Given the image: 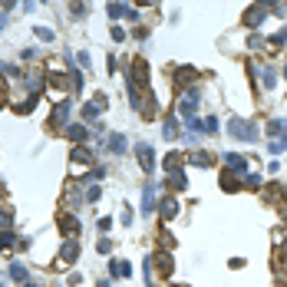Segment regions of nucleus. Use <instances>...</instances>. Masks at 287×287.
I'll use <instances>...</instances> for the list:
<instances>
[{"mask_svg": "<svg viewBox=\"0 0 287 287\" xmlns=\"http://www.w3.org/2000/svg\"><path fill=\"white\" fill-rule=\"evenodd\" d=\"M136 159H139V165H142L145 175L155 172V149H152L149 142H139V145H136Z\"/></svg>", "mask_w": 287, "mask_h": 287, "instance_id": "0eeeda50", "label": "nucleus"}, {"mask_svg": "<svg viewBox=\"0 0 287 287\" xmlns=\"http://www.w3.org/2000/svg\"><path fill=\"white\" fill-rule=\"evenodd\" d=\"M228 132H231V139H238V142H254L257 139V125L248 122V119H241V116L228 119Z\"/></svg>", "mask_w": 287, "mask_h": 287, "instance_id": "f03ea898", "label": "nucleus"}, {"mask_svg": "<svg viewBox=\"0 0 287 287\" xmlns=\"http://www.w3.org/2000/svg\"><path fill=\"white\" fill-rule=\"evenodd\" d=\"M113 251V241H106V238H99V254H109Z\"/></svg>", "mask_w": 287, "mask_h": 287, "instance_id": "58836bf2", "label": "nucleus"}, {"mask_svg": "<svg viewBox=\"0 0 287 287\" xmlns=\"http://www.w3.org/2000/svg\"><path fill=\"white\" fill-rule=\"evenodd\" d=\"M162 136L169 139V142H175V139H178V119H165V125H162Z\"/></svg>", "mask_w": 287, "mask_h": 287, "instance_id": "5701e85b", "label": "nucleus"}, {"mask_svg": "<svg viewBox=\"0 0 287 287\" xmlns=\"http://www.w3.org/2000/svg\"><path fill=\"white\" fill-rule=\"evenodd\" d=\"M69 162H73V165H93V152H89L86 145H73V152H69Z\"/></svg>", "mask_w": 287, "mask_h": 287, "instance_id": "2eb2a0df", "label": "nucleus"}, {"mask_svg": "<svg viewBox=\"0 0 287 287\" xmlns=\"http://www.w3.org/2000/svg\"><path fill=\"white\" fill-rule=\"evenodd\" d=\"M129 106L136 109L142 119H155V113H159V102L155 99H145L139 89H129Z\"/></svg>", "mask_w": 287, "mask_h": 287, "instance_id": "20e7f679", "label": "nucleus"}, {"mask_svg": "<svg viewBox=\"0 0 287 287\" xmlns=\"http://www.w3.org/2000/svg\"><path fill=\"white\" fill-rule=\"evenodd\" d=\"M4 93H7V83H4V76H0V102H4Z\"/></svg>", "mask_w": 287, "mask_h": 287, "instance_id": "c03bdc74", "label": "nucleus"}, {"mask_svg": "<svg viewBox=\"0 0 287 287\" xmlns=\"http://www.w3.org/2000/svg\"><path fill=\"white\" fill-rule=\"evenodd\" d=\"M46 83H50L53 89H73L69 76H63V73H50V76H46Z\"/></svg>", "mask_w": 287, "mask_h": 287, "instance_id": "412c9836", "label": "nucleus"}, {"mask_svg": "<svg viewBox=\"0 0 287 287\" xmlns=\"http://www.w3.org/2000/svg\"><path fill=\"white\" fill-rule=\"evenodd\" d=\"M238 185H241V181H238V175L234 172H221V188H225V192H238Z\"/></svg>", "mask_w": 287, "mask_h": 287, "instance_id": "4be33fe9", "label": "nucleus"}, {"mask_svg": "<svg viewBox=\"0 0 287 287\" xmlns=\"http://www.w3.org/2000/svg\"><path fill=\"white\" fill-rule=\"evenodd\" d=\"M33 33H37V40H40V43H53V37H57V33L50 30V27H37Z\"/></svg>", "mask_w": 287, "mask_h": 287, "instance_id": "473e14b6", "label": "nucleus"}, {"mask_svg": "<svg viewBox=\"0 0 287 287\" xmlns=\"http://www.w3.org/2000/svg\"><path fill=\"white\" fill-rule=\"evenodd\" d=\"M102 109H106V96H96L93 102H86V106H83V119H86V122H96V119L102 116Z\"/></svg>", "mask_w": 287, "mask_h": 287, "instance_id": "1a4fd4ad", "label": "nucleus"}, {"mask_svg": "<svg viewBox=\"0 0 287 287\" xmlns=\"http://www.w3.org/2000/svg\"><path fill=\"white\" fill-rule=\"evenodd\" d=\"M60 231L63 238H80V221H76V215H60Z\"/></svg>", "mask_w": 287, "mask_h": 287, "instance_id": "f8f14e48", "label": "nucleus"}, {"mask_svg": "<svg viewBox=\"0 0 287 287\" xmlns=\"http://www.w3.org/2000/svg\"><path fill=\"white\" fill-rule=\"evenodd\" d=\"M23 287H37V284H30V281H27V284H23Z\"/></svg>", "mask_w": 287, "mask_h": 287, "instance_id": "49530a36", "label": "nucleus"}, {"mask_svg": "<svg viewBox=\"0 0 287 287\" xmlns=\"http://www.w3.org/2000/svg\"><path fill=\"white\" fill-rule=\"evenodd\" d=\"M129 89H139V93L149 89V63H145V60H132V66H129Z\"/></svg>", "mask_w": 287, "mask_h": 287, "instance_id": "7ed1b4c3", "label": "nucleus"}, {"mask_svg": "<svg viewBox=\"0 0 287 287\" xmlns=\"http://www.w3.org/2000/svg\"><path fill=\"white\" fill-rule=\"evenodd\" d=\"M277 43H287V27H284V30H277V33H274V46H277Z\"/></svg>", "mask_w": 287, "mask_h": 287, "instance_id": "a19ab883", "label": "nucleus"}, {"mask_svg": "<svg viewBox=\"0 0 287 287\" xmlns=\"http://www.w3.org/2000/svg\"><path fill=\"white\" fill-rule=\"evenodd\" d=\"M261 80H264V89H274V83H277V73H274V69H271V66H264Z\"/></svg>", "mask_w": 287, "mask_h": 287, "instance_id": "72a5a7b5", "label": "nucleus"}, {"mask_svg": "<svg viewBox=\"0 0 287 287\" xmlns=\"http://www.w3.org/2000/svg\"><path fill=\"white\" fill-rule=\"evenodd\" d=\"M152 264H155V268H159V274H162V277H172V271H175L172 251H159V254L152 257Z\"/></svg>", "mask_w": 287, "mask_h": 287, "instance_id": "9d476101", "label": "nucleus"}, {"mask_svg": "<svg viewBox=\"0 0 287 287\" xmlns=\"http://www.w3.org/2000/svg\"><path fill=\"white\" fill-rule=\"evenodd\" d=\"M264 17H268V7H264V4L248 7V13H244V27H261Z\"/></svg>", "mask_w": 287, "mask_h": 287, "instance_id": "9b49d317", "label": "nucleus"}, {"mask_svg": "<svg viewBox=\"0 0 287 287\" xmlns=\"http://www.w3.org/2000/svg\"><path fill=\"white\" fill-rule=\"evenodd\" d=\"M244 185H248V188H261V175H244Z\"/></svg>", "mask_w": 287, "mask_h": 287, "instance_id": "c9c22d12", "label": "nucleus"}, {"mask_svg": "<svg viewBox=\"0 0 287 287\" xmlns=\"http://www.w3.org/2000/svg\"><path fill=\"white\" fill-rule=\"evenodd\" d=\"M201 102V89H185V93L178 96V102H175V119H181V122H188V119H195V109H198Z\"/></svg>", "mask_w": 287, "mask_h": 287, "instance_id": "f257e3e1", "label": "nucleus"}, {"mask_svg": "<svg viewBox=\"0 0 287 287\" xmlns=\"http://www.w3.org/2000/svg\"><path fill=\"white\" fill-rule=\"evenodd\" d=\"M159 244H162V251H172L175 248V234L169 228H159Z\"/></svg>", "mask_w": 287, "mask_h": 287, "instance_id": "b1692460", "label": "nucleus"}, {"mask_svg": "<svg viewBox=\"0 0 287 287\" xmlns=\"http://www.w3.org/2000/svg\"><path fill=\"white\" fill-rule=\"evenodd\" d=\"M268 149L274 152V155H277V152H284V149H287V132H284V136H274V139H271Z\"/></svg>", "mask_w": 287, "mask_h": 287, "instance_id": "2f4dec72", "label": "nucleus"}, {"mask_svg": "<svg viewBox=\"0 0 287 287\" xmlns=\"http://www.w3.org/2000/svg\"><path fill=\"white\" fill-rule=\"evenodd\" d=\"M99 287H109V281H99Z\"/></svg>", "mask_w": 287, "mask_h": 287, "instance_id": "a18cd8bd", "label": "nucleus"}, {"mask_svg": "<svg viewBox=\"0 0 287 287\" xmlns=\"http://www.w3.org/2000/svg\"><path fill=\"white\" fill-rule=\"evenodd\" d=\"M165 188H172V192H185V188H188L185 172H169V181H165Z\"/></svg>", "mask_w": 287, "mask_h": 287, "instance_id": "f3484780", "label": "nucleus"}, {"mask_svg": "<svg viewBox=\"0 0 287 287\" xmlns=\"http://www.w3.org/2000/svg\"><path fill=\"white\" fill-rule=\"evenodd\" d=\"M0 27H4V13H0Z\"/></svg>", "mask_w": 287, "mask_h": 287, "instance_id": "de8ad7c7", "label": "nucleus"}, {"mask_svg": "<svg viewBox=\"0 0 287 287\" xmlns=\"http://www.w3.org/2000/svg\"><path fill=\"white\" fill-rule=\"evenodd\" d=\"M106 10H109V17H113V20H119V17H129V4H109Z\"/></svg>", "mask_w": 287, "mask_h": 287, "instance_id": "cd10ccee", "label": "nucleus"}, {"mask_svg": "<svg viewBox=\"0 0 287 287\" xmlns=\"http://www.w3.org/2000/svg\"><path fill=\"white\" fill-rule=\"evenodd\" d=\"M96 198H99V188L93 185V188H89V192H86V201H96Z\"/></svg>", "mask_w": 287, "mask_h": 287, "instance_id": "37998d69", "label": "nucleus"}, {"mask_svg": "<svg viewBox=\"0 0 287 287\" xmlns=\"http://www.w3.org/2000/svg\"><path fill=\"white\" fill-rule=\"evenodd\" d=\"M0 228H10V212L7 208H0Z\"/></svg>", "mask_w": 287, "mask_h": 287, "instance_id": "4c0bfd02", "label": "nucleus"}, {"mask_svg": "<svg viewBox=\"0 0 287 287\" xmlns=\"http://www.w3.org/2000/svg\"><path fill=\"white\" fill-rule=\"evenodd\" d=\"M109 149H113L116 155H122V152H125V139L119 136V132H113V136H109Z\"/></svg>", "mask_w": 287, "mask_h": 287, "instance_id": "c85d7f7f", "label": "nucleus"}, {"mask_svg": "<svg viewBox=\"0 0 287 287\" xmlns=\"http://www.w3.org/2000/svg\"><path fill=\"white\" fill-rule=\"evenodd\" d=\"M284 195H287V188H284Z\"/></svg>", "mask_w": 287, "mask_h": 287, "instance_id": "3c124183", "label": "nucleus"}, {"mask_svg": "<svg viewBox=\"0 0 287 287\" xmlns=\"http://www.w3.org/2000/svg\"><path fill=\"white\" fill-rule=\"evenodd\" d=\"M188 162L198 165V169H208V165L215 162V155H212V152H205V149H195V152H188Z\"/></svg>", "mask_w": 287, "mask_h": 287, "instance_id": "dca6fc26", "label": "nucleus"}, {"mask_svg": "<svg viewBox=\"0 0 287 287\" xmlns=\"http://www.w3.org/2000/svg\"><path fill=\"white\" fill-rule=\"evenodd\" d=\"M264 198H268V201H277V198H281V188H277V185H268V188H264Z\"/></svg>", "mask_w": 287, "mask_h": 287, "instance_id": "f704fd0d", "label": "nucleus"}, {"mask_svg": "<svg viewBox=\"0 0 287 287\" xmlns=\"http://www.w3.org/2000/svg\"><path fill=\"white\" fill-rule=\"evenodd\" d=\"M96 225H99V234H106V231L113 228V218H99V221H96Z\"/></svg>", "mask_w": 287, "mask_h": 287, "instance_id": "e433bc0d", "label": "nucleus"}, {"mask_svg": "<svg viewBox=\"0 0 287 287\" xmlns=\"http://www.w3.org/2000/svg\"><path fill=\"white\" fill-rule=\"evenodd\" d=\"M268 132H271V136H284V132H287V122H284V119H271V122H268Z\"/></svg>", "mask_w": 287, "mask_h": 287, "instance_id": "7c9ffc66", "label": "nucleus"}, {"mask_svg": "<svg viewBox=\"0 0 287 287\" xmlns=\"http://www.w3.org/2000/svg\"><path fill=\"white\" fill-rule=\"evenodd\" d=\"M10 277H13V281H20V284H27V277H30V274H27L23 264H10Z\"/></svg>", "mask_w": 287, "mask_h": 287, "instance_id": "c756f323", "label": "nucleus"}, {"mask_svg": "<svg viewBox=\"0 0 287 287\" xmlns=\"http://www.w3.org/2000/svg\"><path fill=\"white\" fill-rule=\"evenodd\" d=\"M13 248H17V234L4 231V234H0V251H13Z\"/></svg>", "mask_w": 287, "mask_h": 287, "instance_id": "bb28decb", "label": "nucleus"}, {"mask_svg": "<svg viewBox=\"0 0 287 287\" xmlns=\"http://www.w3.org/2000/svg\"><path fill=\"white\" fill-rule=\"evenodd\" d=\"M109 274H113V277H129V274H132V264L113 257V261H109Z\"/></svg>", "mask_w": 287, "mask_h": 287, "instance_id": "a211bd4d", "label": "nucleus"}, {"mask_svg": "<svg viewBox=\"0 0 287 287\" xmlns=\"http://www.w3.org/2000/svg\"><path fill=\"white\" fill-rule=\"evenodd\" d=\"M185 125L192 132H208V136H212V132H218V119H215V116H195V119H188Z\"/></svg>", "mask_w": 287, "mask_h": 287, "instance_id": "6e6552de", "label": "nucleus"}, {"mask_svg": "<svg viewBox=\"0 0 287 287\" xmlns=\"http://www.w3.org/2000/svg\"><path fill=\"white\" fill-rule=\"evenodd\" d=\"M109 37L119 43V40H125V30H122V27H113V33H109Z\"/></svg>", "mask_w": 287, "mask_h": 287, "instance_id": "ea45409f", "label": "nucleus"}, {"mask_svg": "<svg viewBox=\"0 0 287 287\" xmlns=\"http://www.w3.org/2000/svg\"><path fill=\"white\" fill-rule=\"evenodd\" d=\"M162 165H165V172H178V165H181V152H169Z\"/></svg>", "mask_w": 287, "mask_h": 287, "instance_id": "a878e982", "label": "nucleus"}, {"mask_svg": "<svg viewBox=\"0 0 287 287\" xmlns=\"http://www.w3.org/2000/svg\"><path fill=\"white\" fill-rule=\"evenodd\" d=\"M162 188H165V185H159V181H149V185H145V192H142V212H145V215L155 212L159 198H162Z\"/></svg>", "mask_w": 287, "mask_h": 287, "instance_id": "423d86ee", "label": "nucleus"}, {"mask_svg": "<svg viewBox=\"0 0 287 287\" xmlns=\"http://www.w3.org/2000/svg\"><path fill=\"white\" fill-rule=\"evenodd\" d=\"M86 136H89L86 125H69V129H66V139H69V142H76V145H86Z\"/></svg>", "mask_w": 287, "mask_h": 287, "instance_id": "aec40b11", "label": "nucleus"}, {"mask_svg": "<svg viewBox=\"0 0 287 287\" xmlns=\"http://www.w3.org/2000/svg\"><path fill=\"white\" fill-rule=\"evenodd\" d=\"M195 76H198V73H195L192 66H181V69H175V83H178V86H188V89H192Z\"/></svg>", "mask_w": 287, "mask_h": 287, "instance_id": "6ab92c4d", "label": "nucleus"}, {"mask_svg": "<svg viewBox=\"0 0 287 287\" xmlns=\"http://www.w3.org/2000/svg\"><path fill=\"white\" fill-rule=\"evenodd\" d=\"M159 215H162V221H172L175 215H178V198H175V195H165L162 205H159Z\"/></svg>", "mask_w": 287, "mask_h": 287, "instance_id": "4468645a", "label": "nucleus"}, {"mask_svg": "<svg viewBox=\"0 0 287 287\" xmlns=\"http://www.w3.org/2000/svg\"><path fill=\"white\" fill-rule=\"evenodd\" d=\"M66 116H69V102H66V99H63V102H60V106H57V109H53V125H63V122H66Z\"/></svg>", "mask_w": 287, "mask_h": 287, "instance_id": "393cba45", "label": "nucleus"}, {"mask_svg": "<svg viewBox=\"0 0 287 287\" xmlns=\"http://www.w3.org/2000/svg\"><path fill=\"white\" fill-rule=\"evenodd\" d=\"M0 69H4L7 76H20V69H17V66H10V63H4V66H0Z\"/></svg>", "mask_w": 287, "mask_h": 287, "instance_id": "79ce46f5", "label": "nucleus"}, {"mask_svg": "<svg viewBox=\"0 0 287 287\" xmlns=\"http://www.w3.org/2000/svg\"><path fill=\"white\" fill-rule=\"evenodd\" d=\"M225 165H228V172L238 175V178H241V175H248V159H244V155H234V152H228V155H225Z\"/></svg>", "mask_w": 287, "mask_h": 287, "instance_id": "ddd939ff", "label": "nucleus"}, {"mask_svg": "<svg viewBox=\"0 0 287 287\" xmlns=\"http://www.w3.org/2000/svg\"><path fill=\"white\" fill-rule=\"evenodd\" d=\"M172 287H181V284H172Z\"/></svg>", "mask_w": 287, "mask_h": 287, "instance_id": "8fccbe9b", "label": "nucleus"}, {"mask_svg": "<svg viewBox=\"0 0 287 287\" xmlns=\"http://www.w3.org/2000/svg\"><path fill=\"white\" fill-rule=\"evenodd\" d=\"M76 257H80V244L69 238V241H63V248H60L57 261H53V268H69V264H76Z\"/></svg>", "mask_w": 287, "mask_h": 287, "instance_id": "39448f33", "label": "nucleus"}, {"mask_svg": "<svg viewBox=\"0 0 287 287\" xmlns=\"http://www.w3.org/2000/svg\"><path fill=\"white\" fill-rule=\"evenodd\" d=\"M284 80H287V66H284Z\"/></svg>", "mask_w": 287, "mask_h": 287, "instance_id": "09e8293b", "label": "nucleus"}]
</instances>
